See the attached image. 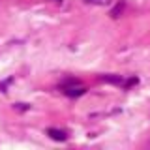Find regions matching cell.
<instances>
[{"instance_id": "3957f363", "label": "cell", "mask_w": 150, "mask_h": 150, "mask_svg": "<svg viewBox=\"0 0 150 150\" xmlns=\"http://www.w3.org/2000/svg\"><path fill=\"white\" fill-rule=\"evenodd\" d=\"M47 135H49L51 139H54V141H66V133H64V131H60V129H54V128L47 129Z\"/></svg>"}, {"instance_id": "6da1fadb", "label": "cell", "mask_w": 150, "mask_h": 150, "mask_svg": "<svg viewBox=\"0 0 150 150\" xmlns=\"http://www.w3.org/2000/svg\"><path fill=\"white\" fill-rule=\"evenodd\" d=\"M62 92L66 96H69V98H79V96H83V94L86 92V88L79 86V84H71V86H62Z\"/></svg>"}, {"instance_id": "8992f818", "label": "cell", "mask_w": 150, "mask_h": 150, "mask_svg": "<svg viewBox=\"0 0 150 150\" xmlns=\"http://www.w3.org/2000/svg\"><path fill=\"white\" fill-rule=\"evenodd\" d=\"M15 109L17 111H26L28 105H26V103H15Z\"/></svg>"}, {"instance_id": "277c9868", "label": "cell", "mask_w": 150, "mask_h": 150, "mask_svg": "<svg viewBox=\"0 0 150 150\" xmlns=\"http://www.w3.org/2000/svg\"><path fill=\"white\" fill-rule=\"evenodd\" d=\"M124 8H126L124 0H120V2H116V6L111 9V17H112V19H118V17L122 15V11H124Z\"/></svg>"}, {"instance_id": "7a4b0ae2", "label": "cell", "mask_w": 150, "mask_h": 150, "mask_svg": "<svg viewBox=\"0 0 150 150\" xmlns=\"http://www.w3.org/2000/svg\"><path fill=\"white\" fill-rule=\"evenodd\" d=\"M100 79H101L103 83H109V84H122V77H120V75L109 73V75H101Z\"/></svg>"}, {"instance_id": "5b68a950", "label": "cell", "mask_w": 150, "mask_h": 150, "mask_svg": "<svg viewBox=\"0 0 150 150\" xmlns=\"http://www.w3.org/2000/svg\"><path fill=\"white\" fill-rule=\"evenodd\" d=\"M83 2L84 4H98V6L101 4V6H103V4H107V0H83Z\"/></svg>"}]
</instances>
